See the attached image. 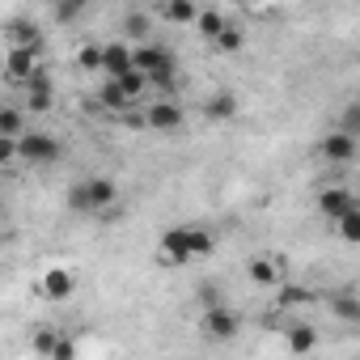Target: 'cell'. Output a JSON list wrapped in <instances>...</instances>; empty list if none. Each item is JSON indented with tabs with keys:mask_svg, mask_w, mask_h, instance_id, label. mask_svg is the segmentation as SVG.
Returning a JSON list of instances; mask_svg holds the SVG:
<instances>
[{
	"mask_svg": "<svg viewBox=\"0 0 360 360\" xmlns=\"http://www.w3.org/2000/svg\"><path fill=\"white\" fill-rule=\"evenodd\" d=\"M212 250H217V238L204 225H174L157 238V263L161 267H191L195 259H208Z\"/></svg>",
	"mask_w": 360,
	"mask_h": 360,
	"instance_id": "1",
	"label": "cell"
},
{
	"mask_svg": "<svg viewBox=\"0 0 360 360\" xmlns=\"http://www.w3.org/2000/svg\"><path fill=\"white\" fill-rule=\"evenodd\" d=\"M64 204L77 217H98V212L115 217L119 212V183H115V178H106V174H89V178H81V183L68 187Z\"/></svg>",
	"mask_w": 360,
	"mask_h": 360,
	"instance_id": "2",
	"label": "cell"
},
{
	"mask_svg": "<svg viewBox=\"0 0 360 360\" xmlns=\"http://www.w3.org/2000/svg\"><path fill=\"white\" fill-rule=\"evenodd\" d=\"M131 72L148 77L153 94L165 98V89H169L174 77H178V60H174V51H169L165 43H140V47H131Z\"/></svg>",
	"mask_w": 360,
	"mask_h": 360,
	"instance_id": "3",
	"label": "cell"
},
{
	"mask_svg": "<svg viewBox=\"0 0 360 360\" xmlns=\"http://www.w3.org/2000/svg\"><path fill=\"white\" fill-rule=\"evenodd\" d=\"M64 157V144L56 131H43V127H26V136L18 140V161L22 165H56Z\"/></svg>",
	"mask_w": 360,
	"mask_h": 360,
	"instance_id": "4",
	"label": "cell"
},
{
	"mask_svg": "<svg viewBox=\"0 0 360 360\" xmlns=\"http://www.w3.org/2000/svg\"><path fill=\"white\" fill-rule=\"evenodd\" d=\"M200 335L208 343H233L242 335V314L233 305H217V309H204L200 314Z\"/></svg>",
	"mask_w": 360,
	"mask_h": 360,
	"instance_id": "5",
	"label": "cell"
},
{
	"mask_svg": "<svg viewBox=\"0 0 360 360\" xmlns=\"http://www.w3.org/2000/svg\"><path fill=\"white\" fill-rule=\"evenodd\" d=\"M144 106V115H140V127H148V131H157V136H169V131H178L187 123V110L178 106L174 98H153V102H140Z\"/></svg>",
	"mask_w": 360,
	"mask_h": 360,
	"instance_id": "6",
	"label": "cell"
},
{
	"mask_svg": "<svg viewBox=\"0 0 360 360\" xmlns=\"http://www.w3.org/2000/svg\"><path fill=\"white\" fill-rule=\"evenodd\" d=\"M0 72H5V81L9 85H26V81H34L39 72H43V51H22V47H9L5 51V60H0Z\"/></svg>",
	"mask_w": 360,
	"mask_h": 360,
	"instance_id": "7",
	"label": "cell"
},
{
	"mask_svg": "<svg viewBox=\"0 0 360 360\" xmlns=\"http://www.w3.org/2000/svg\"><path fill=\"white\" fill-rule=\"evenodd\" d=\"M18 106L26 110V119H30V115H51V110H56V81H51L47 72H39L34 81L22 85V102H18Z\"/></svg>",
	"mask_w": 360,
	"mask_h": 360,
	"instance_id": "8",
	"label": "cell"
},
{
	"mask_svg": "<svg viewBox=\"0 0 360 360\" xmlns=\"http://www.w3.org/2000/svg\"><path fill=\"white\" fill-rule=\"evenodd\" d=\"M246 280H250L255 288H280V284L288 280L284 255H255V259L246 263Z\"/></svg>",
	"mask_w": 360,
	"mask_h": 360,
	"instance_id": "9",
	"label": "cell"
},
{
	"mask_svg": "<svg viewBox=\"0 0 360 360\" xmlns=\"http://www.w3.org/2000/svg\"><path fill=\"white\" fill-rule=\"evenodd\" d=\"M356 208H360V200H356L352 187H322V191H318V217H322L326 225H335L339 217H347V212H356Z\"/></svg>",
	"mask_w": 360,
	"mask_h": 360,
	"instance_id": "10",
	"label": "cell"
},
{
	"mask_svg": "<svg viewBox=\"0 0 360 360\" xmlns=\"http://www.w3.org/2000/svg\"><path fill=\"white\" fill-rule=\"evenodd\" d=\"M72 292H77V276H72V267H47V271L39 276V297H43V301L60 305V301H68Z\"/></svg>",
	"mask_w": 360,
	"mask_h": 360,
	"instance_id": "11",
	"label": "cell"
},
{
	"mask_svg": "<svg viewBox=\"0 0 360 360\" xmlns=\"http://www.w3.org/2000/svg\"><path fill=\"white\" fill-rule=\"evenodd\" d=\"M5 39H9V47H22V51H43V26L34 22V18H9L5 22Z\"/></svg>",
	"mask_w": 360,
	"mask_h": 360,
	"instance_id": "12",
	"label": "cell"
},
{
	"mask_svg": "<svg viewBox=\"0 0 360 360\" xmlns=\"http://www.w3.org/2000/svg\"><path fill=\"white\" fill-rule=\"evenodd\" d=\"M238 110H242V102H238L233 89H217V94H208V98L200 102V115H204L208 123H229V119H238Z\"/></svg>",
	"mask_w": 360,
	"mask_h": 360,
	"instance_id": "13",
	"label": "cell"
},
{
	"mask_svg": "<svg viewBox=\"0 0 360 360\" xmlns=\"http://www.w3.org/2000/svg\"><path fill=\"white\" fill-rule=\"evenodd\" d=\"M318 157H322L326 165H352V161H356V140L343 136V131H326V136L318 140Z\"/></svg>",
	"mask_w": 360,
	"mask_h": 360,
	"instance_id": "14",
	"label": "cell"
},
{
	"mask_svg": "<svg viewBox=\"0 0 360 360\" xmlns=\"http://www.w3.org/2000/svg\"><path fill=\"white\" fill-rule=\"evenodd\" d=\"M153 22H165V26H195L200 18V5L195 0H161L157 9H148Z\"/></svg>",
	"mask_w": 360,
	"mask_h": 360,
	"instance_id": "15",
	"label": "cell"
},
{
	"mask_svg": "<svg viewBox=\"0 0 360 360\" xmlns=\"http://www.w3.org/2000/svg\"><path fill=\"white\" fill-rule=\"evenodd\" d=\"M127 72H131V47H127L123 39L102 43V77H106V81H119V77H127Z\"/></svg>",
	"mask_w": 360,
	"mask_h": 360,
	"instance_id": "16",
	"label": "cell"
},
{
	"mask_svg": "<svg viewBox=\"0 0 360 360\" xmlns=\"http://www.w3.org/2000/svg\"><path fill=\"white\" fill-rule=\"evenodd\" d=\"M119 30H123V39H131V43L140 47V43H153L157 22H153V13H148V9H127V13H123V22H119Z\"/></svg>",
	"mask_w": 360,
	"mask_h": 360,
	"instance_id": "17",
	"label": "cell"
},
{
	"mask_svg": "<svg viewBox=\"0 0 360 360\" xmlns=\"http://www.w3.org/2000/svg\"><path fill=\"white\" fill-rule=\"evenodd\" d=\"M284 347H288L292 356L314 352V347H318V326H314V322H288V326H284Z\"/></svg>",
	"mask_w": 360,
	"mask_h": 360,
	"instance_id": "18",
	"label": "cell"
},
{
	"mask_svg": "<svg viewBox=\"0 0 360 360\" xmlns=\"http://www.w3.org/2000/svg\"><path fill=\"white\" fill-rule=\"evenodd\" d=\"M326 309H330L339 322H347V326H356V322H360V297H356L352 288L330 292V297H326Z\"/></svg>",
	"mask_w": 360,
	"mask_h": 360,
	"instance_id": "19",
	"label": "cell"
},
{
	"mask_svg": "<svg viewBox=\"0 0 360 360\" xmlns=\"http://www.w3.org/2000/svg\"><path fill=\"white\" fill-rule=\"evenodd\" d=\"M98 106H102L106 115H115V119H127V115H131V102L123 98V89H119L115 81H106V85L98 89Z\"/></svg>",
	"mask_w": 360,
	"mask_h": 360,
	"instance_id": "20",
	"label": "cell"
},
{
	"mask_svg": "<svg viewBox=\"0 0 360 360\" xmlns=\"http://www.w3.org/2000/svg\"><path fill=\"white\" fill-rule=\"evenodd\" d=\"M0 136L5 140H22L26 136V110L22 106H13V102L0 106Z\"/></svg>",
	"mask_w": 360,
	"mask_h": 360,
	"instance_id": "21",
	"label": "cell"
},
{
	"mask_svg": "<svg viewBox=\"0 0 360 360\" xmlns=\"http://www.w3.org/2000/svg\"><path fill=\"white\" fill-rule=\"evenodd\" d=\"M225 22H229V18H225V9H200V18H195V26H191V30H195L204 43H212V39L225 30Z\"/></svg>",
	"mask_w": 360,
	"mask_h": 360,
	"instance_id": "22",
	"label": "cell"
},
{
	"mask_svg": "<svg viewBox=\"0 0 360 360\" xmlns=\"http://www.w3.org/2000/svg\"><path fill=\"white\" fill-rule=\"evenodd\" d=\"M242 43H246V30L229 18V22H225V30H221L208 47H212V51H221V56H233V51H242Z\"/></svg>",
	"mask_w": 360,
	"mask_h": 360,
	"instance_id": "23",
	"label": "cell"
},
{
	"mask_svg": "<svg viewBox=\"0 0 360 360\" xmlns=\"http://www.w3.org/2000/svg\"><path fill=\"white\" fill-rule=\"evenodd\" d=\"M314 301V292L309 288H301V284H280V292H276V301H271V309H301V305H309Z\"/></svg>",
	"mask_w": 360,
	"mask_h": 360,
	"instance_id": "24",
	"label": "cell"
},
{
	"mask_svg": "<svg viewBox=\"0 0 360 360\" xmlns=\"http://www.w3.org/2000/svg\"><path fill=\"white\" fill-rule=\"evenodd\" d=\"M115 85L123 89V98H127L131 106H140V98H144V94L153 89V85H148V77H140V72H127V77H119Z\"/></svg>",
	"mask_w": 360,
	"mask_h": 360,
	"instance_id": "25",
	"label": "cell"
},
{
	"mask_svg": "<svg viewBox=\"0 0 360 360\" xmlns=\"http://www.w3.org/2000/svg\"><path fill=\"white\" fill-rule=\"evenodd\" d=\"M51 18H56V26H72V22H81V18H85V0H60V5L51 9Z\"/></svg>",
	"mask_w": 360,
	"mask_h": 360,
	"instance_id": "26",
	"label": "cell"
},
{
	"mask_svg": "<svg viewBox=\"0 0 360 360\" xmlns=\"http://www.w3.org/2000/svg\"><path fill=\"white\" fill-rule=\"evenodd\" d=\"M77 68L81 72H102V43H81L77 47Z\"/></svg>",
	"mask_w": 360,
	"mask_h": 360,
	"instance_id": "27",
	"label": "cell"
},
{
	"mask_svg": "<svg viewBox=\"0 0 360 360\" xmlns=\"http://www.w3.org/2000/svg\"><path fill=\"white\" fill-rule=\"evenodd\" d=\"M335 233H339L343 246H356V242H360V208L347 212V217H339V221H335Z\"/></svg>",
	"mask_w": 360,
	"mask_h": 360,
	"instance_id": "28",
	"label": "cell"
},
{
	"mask_svg": "<svg viewBox=\"0 0 360 360\" xmlns=\"http://www.w3.org/2000/svg\"><path fill=\"white\" fill-rule=\"evenodd\" d=\"M195 305H200V309H217V305H229V301H225L221 284H200V288H195Z\"/></svg>",
	"mask_w": 360,
	"mask_h": 360,
	"instance_id": "29",
	"label": "cell"
},
{
	"mask_svg": "<svg viewBox=\"0 0 360 360\" xmlns=\"http://www.w3.org/2000/svg\"><path fill=\"white\" fill-rule=\"evenodd\" d=\"M56 339H60V330H56V326H34V335H30V347H34L39 356H51Z\"/></svg>",
	"mask_w": 360,
	"mask_h": 360,
	"instance_id": "30",
	"label": "cell"
},
{
	"mask_svg": "<svg viewBox=\"0 0 360 360\" xmlns=\"http://www.w3.org/2000/svg\"><path fill=\"white\" fill-rule=\"evenodd\" d=\"M335 131H343V136H352V140L360 136V102H347V106H343V119H339Z\"/></svg>",
	"mask_w": 360,
	"mask_h": 360,
	"instance_id": "31",
	"label": "cell"
},
{
	"mask_svg": "<svg viewBox=\"0 0 360 360\" xmlns=\"http://www.w3.org/2000/svg\"><path fill=\"white\" fill-rule=\"evenodd\" d=\"M47 360H77V339H68V335L60 330V339H56V347H51Z\"/></svg>",
	"mask_w": 360,
	"mask_h": 360,
	"instance_id": "32",
	"label": "cell"
},
{
	"mask_svg": "<svg viewBox=\"0 0 360 360\" xmlns=\"http://www.w3.org/2000/svg\"><path fill=\"white\" fill-rule=\"evenodd\" d=\"M9 165H18V140L0 136V174H9Z\"/></svg>",
	"mask_w": 360,
	"mask_h": 360,
	"instance_id": "33",
	"label": "cell"
},
{
	"mask_svg": "<svg viewBox=\"0 0 360 360\" xmlns=\"http://www.w3.org/2000/svg\"><path fill=\"white\" fill-rule=\"evenodd\" d=\"M0 250H5V233H0Z\"/></svg>",
	"mask_w": 360,
	"mask_h": 360,
	"instance_id": "34",
	"label": "cell"
}]
</instances>
